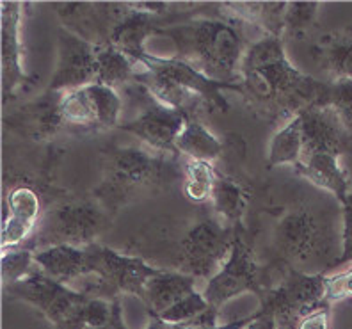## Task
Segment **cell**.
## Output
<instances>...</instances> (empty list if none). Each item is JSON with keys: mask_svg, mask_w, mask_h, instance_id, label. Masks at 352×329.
<instances>
[{"mask_svg": "<svg viewBox=\"0 0 352 329\" xmlns=\"http://www.w3.org/2000/svg\"><path fill=\"white\" fill-rule=\"evenodd\" d=\"M317 103L333 109L347 129V132L352 136V78L351 81L326 82V89L320 94Z\"/></svg>", "mask_w": 352, "mask_h": 329, "instance_id": "83f0119b", "label": "cell"}, {"mask_svg": "<svg viewBox=\"0 0 352 329\" xmlns=\"http://www.w3.org/2000/svg\"><path fill=\"white\" fill-rule=\"evenodd\" d=\"M34 251L29 248H18L2 253V282L4 286L25 279L36 269Z\"/></svg>", "mask_w": 352, "mask_h": 329, "instance_id": "f1b7e54d", "label": "cell"}, {"mask_svg": "<svg viewBox=\"0 0 352 329\" xmlns=\"http://www.w3.org/2000/svg\"><path fill=\"white\" fill-rule=\"evenodd\" d=\"M36 265L43 274L54 282L72 286V283L89 276L86 248L75 246H50V248L34 251Z\"/></svg>", "mask_w": 352, "mask_h": 329, "instance_id": "ac0fdd59", "label": "cell"}, {"mask_svg": "<svg viewBox=\"0 0 352 329\" xmlns=\"http://www.w3.org/2000/svg\"><path fill=\"white\" fill-rule=\"evenodd\" d=\"M111 212L96 198L69 200L54 205L39 221L29 249L38 251L60 244L87 248L111 226Z\"/></svg>", "mask_w": 352, "mask_h": 329, "instance_id": "5b68a950", "label": "cell"}, {"mask_svg": "<svg viewBox=\"0 0 352 329\" xmlns=\"http://www.w3.org/2000/svg\"><path fill=\"white\" fill-rule=\"evenodd\" d=\"M340 206H342V222H344V228H342V253L335 260V264L331 265V269L352 264V191L340 203Z\"/></svg>", "mask_w": 352, "mask_h": 329, "instance_id": "4dcf8cb0", "label": "cell"}, {"mask_svg": "<svg viewBox=\"0 0 352 329\" xmlns=\"http://www.w3.org/2000/svg\"><path fill=\"white\" fill-rule=\"evenodd\" d=\"M103 178L93 198L111 214L142 194L159 191L178 176L169 155L157 153L146 146H111V150H103Z\"/></svg>", "mask_w": 352, "mask_h": 329, "instance_id": "277c9868", "label": "cell"}, {"mask_svg": "<svg viewBox=\"0 0 352 329\" xmlns=\"http://www.w3.org/2000/svg\"><path fill=\"white\" fill-rule=\"evenodd\" d=\"M41 198L32 187L20 185L8 194L4 224H2V253L23 248L34 237L41 221Z\"/></svg>", "mask_w": 352, "mask_h": 329, "instance_id": "9a60e30c", "label": "cell"}, {"mask_svg": "<svg viewBox=\"0 0 352 329\" xmlns=\"http://www.w3.org/2000/svg\"><path fill=\"white\" fill-rule=\"evenodd\" d=\"M11 295L27 301L47 317L56 329H86L84 306L89 295L54 282L36 267L25 279L6 286Z\"/></svg>", "mask_w": 352, "mask_h": 329, "instance_id": "9c48e42d", "label": "cell"}, {"mask_svg": "<svg viewBox=\"0 0 352 329\" xmlns=\"http://www.w3.org/2000/svg\"><path fill=\"white\" fill-rule=\"evenodd\" d=\"M86 253L93 282L82 294L91 297L116 299L120 294H132L141 299L146 283L160 273V267H155L139 255H126L102 244H91Z\"/></svg>", "mask_w": 352, "mask_h": 329, "instance_id": "ba28073f", "label": "cell"}, {"mask_svg": "<svg viewBox=\"0 0 352 329\" xmlns=\"http://www.w3.org/2000/svg\"><path fill=\"white\" fill-rule=\"evenodd\" d=\"M148 329H157V322H155V321H153V324H151V326H150V328H148Z\"/></svg>", "mask_w": 352, "mask_h": 329, "instance_id": "d590c367", "label": "cell"}, {"mask_svg": "<svg viewBox=\"0 0 352 329\" xmlns=\"http://www.w3.org/2000/svg\"><path fill=\"white\" fill-rule=\"evenodd\" d=\"M133 87H135L133 96L139 102L141 109L135 118L121 123L120 129L139 137L142 145L157 153L169 155V157L180 155L176 150V141H178L185 123L189 121V116L184 111L164 105L146 87L138 82H133Z\"/></svg>", "mask_w": 352, "mask_h": 329, "instance_id": "30bf717a", "label": "cell"}, {"mask_svg": "<svg viewBox=\"0 0 352 329\" xmlns=\"http://www.w3.org/2000/svg\"><path fill=\"white\" fill-rule=\"evenodd\" d=\"M250 196L236 180L232 176H224L217 173L214 189H212L210 203L215 215L226 224L233 226L241 221L248 209Z\"/></svg>", "mask_w": 352, "mask_h": 329, "instance_id": "603a6c76", "label": "cell"}, {"mask_svg": "<svg viewBox=\"0 0 352 329\" xmlns=\"http://www.w3.org/2000/svg\"><path fill=\"white\" fill-rule=\"evenodd\" d=\"M60 114L65 127L74 130H95L100 129L98 116L95 111V103L86 87L68 91L60 102Z\"/></svg>", "mask_w": 352, "mask_h": 329, "instance_id": "d4e9b609", "label": "cell"}, {"mask_svg": "<svg viewBox=\"0 0 352 329\" xmlns=\"http://www.w3.org/2000/svg\"><path fill=\"white\" fill-rule=\"evenodd\" d=\"M87 329H129L125 326V321H123V310H121L120 297L114 299V310H112V317L107 324L100 326V328H87Z\"/></svg>", "mask_w": 352, "mask_h": 329, "instance_id": "e575fe53", "label": "cell"}, {"mask_svg": "<svg viewBox=\"0 0 352 329\" xmlns=\"http://www.w3.org/2000/svg\"><path fill=\"white\" fill-rule=\"evenodd\" d=\"M244 329H278V321H276L274 313L265 312V310H258L256 313L251 315L250 324Z\"/></svg>", "mask_w": 352, "mask_h": 329, "instance_id": "836d02e7", "label": "cell"}, {"mask_svg": "<svg viewBox=\"0 0 352 329\" xmlns=\"http://www.w3.org/2000/svg\"><path fill=\"white\" fill-rule=\"evenodd\" d=\"M98 78L96 82L109 87L130 86L139 75V61L111 45H96Z\"/></svg>", "mask_w": 352, "mask_h": 329, "instance_id": "7402d4cb", "label": "cell"}, {"mask_svg": "<svg viewBox=\"0 0 352 329\" xmlns=\"http://www.w3.org/2000/svg\"><path fill=\"white\" fill-rule=\"evenodd\" d=\"M135 59L141 66L135 82L164 105L184 111L189 118H198L205 107L228 111L224 91H241V84L212 81L176 56L160 57L144 52Z\"/></svg>", "mask_w": 352, "mask_h": 329, "instance_id": "3957f363", "label": "cell"}, {"mask_svg": "<svg viewBox=\"0 0 352 329\" xmlns=\"http://www.w3.org/2000/svg\"><path fill=\"white\" fill-rule=\"evenodd\" d=\"M274 251L288 269L309 274L308 265L317 264L331 251L327 222L308 205L287 210L274 228Z\"/></svg>", "mask_w": 352, "mask_h": 329, "instance_id": "52a82bcc", "label": "cell"}, {"mask_svg": "<svg viewBox=\"0 0 352 329\" xmlns=\"http://www.w3.org/2000/svg\"><path fill=\"white\" fill-rule=\"evenodd\" d=\"M236 228L221 221L217 215H206L184 231L176 244V257L171 269L208 282L219 273L232 253Z\"/></svg>", "mask_w": 352, "mask_h": 329, "instance_id": "8992f818", "label": "cell"}, {"mask_svg": "<svg viewBox=\"0 0 352 329\" xmlns=\"http://www.w3.org/2000/svg\"><path fill=\"white\" fill-rule=\"evenodd\" d=\"M185 173V184L184 193L194 203H206L210 201L212 189H214L217 171L212 167L210 162H203V160H192V158H185L184 164Z\"/></svg>", "mask_w": 352, "mask_h": 329, "instance_id": "484cf974", "label": "cell"}, {"mask_svg": "<svg viewBox=\"0 0 352 329\" xmlns=\"http://www.w3.org/2000/svg\"><path fill=\"white\" fill-rule=\"evenodd\" d=\"M326 81L309 77L290 63L283 38L263 34L250 45L241 66V93L258 114L288 121L318 102Z\"/></svg>", "mask_w": 352, "mask_h": 329, "instance_id": "6da1fadb", "label": "cell"}, {"mask_svg": "<svg viewBox=\"0 0 352 329\" xmlns=\"http://www.w3.org/2000/svg\"><path fill=\"white\" fill-rule=\"evenodd\" d=\"M302 151V125L301 116L296 114L278 132L272 136L269 142V155H267V162L269 166H283V164H297L301 162Z\"/></svg>", "mask_w": 352, "mask_h": 329, "instance_id": "cb8c5ba5", "label": "cell"}, {"mask_svg": "<svg viewBox=\"0 0 352 329\" xmlns=\"http://www.w3.org/2000/svg\"><path fill=\"white\" fill-rule=\"evenodd\" d=\"M196 290H198V279L192 276L160 269V273L155 274L146 283L141 301L148 308L151 317H157Z\"/></svg>", "mask_w": 352, "mask_h": 329, "instance_id": "d6986e66", "label": "cell"}, {"mask_svg": "<svg viewBox=\"0 0 352 329\" xmlns=\"http://www.w3.org/2000/svg\"><path fill=\"white\" fill-rule=\"evenodd\" d=\"M87 91H89L91 100L95 103L100 129L120 127L121 114H123V98L120 96L118 89L95 82V84L87 86Z\"/></svg>", "mask_w": 352, "mask_h": 329, "instance_id": "4316f807", "label": "cell"}, {"mask_svg": "<svg viewBox=\"0 0 352 329\" xmlns=\"http://www.w3.org/2000/svg\"><path fill=\"white\" fill-rule=\"evenodd\" d=\"M176 150L185 158L212 164L223 155L224 145L201 120L189 118L176 141Z\"/></svg>", "mask_w": 352, "mask_h": 329, "instance_id": "44dd1931", "label": "cell"}, {"mask_svg": "<svg viewBox=\"0 0 352 329\" xmlns=\"http://www.w3.org/2000/svg\"><path fill=\"white\" fill-rule=\"evenodd\" d=\"M201 292L215 312H219L228 301L245 292H256L260 297L265 294L262 267L256 262L253 248L245 242L244 237L239 235V230L230 257L219 273L203 285Z\"/></svg>", "mask_w": 352, "mask_h": 329, "instance_id": "8fae6325", "label": "cell"}, {"mask_svg": "<svg viewBox=\"0 0 352 329\" xmlns=\"http://www.w3.org/2000/svg\"><path fill=\"white\" fill-rule=\"evenodd\" d=\"M296 171L306 178L315 187L331 193L336 200L342 201L351 193V180L340 164V157L329 153H314L301 158L296 166Z\"/></svg>", "mask_w": 352, "mask_h": 329, "instance_id": "ffe728a7", "label": "cell"}, {"mask_svg": "<svg viewBox=\"0 0 352 329\" xmlns=\"http://www.w3.org/2000/svg\"><path fill=\"white\" fill-rule=\"evenodd\" d=\"M29 82L23 68L22 4H2V94L4 102L16 96Z\"/></svg>", "mask_w": 352, "mask_h": 329, "instance_id": "5bb4252c", "label": "cell"}, {"mask_svg": "<svg viewBox=\"0 0 352 329\" xmlns=\"http://www.w3.org/2000/svg\"><path fill=\"white\" fill-rule=\"evenodd\" d=\"M311 57L318 70L327 77L326 82L352 78V29L335 30L324 34L311 48Z\"/></svg>", "mask_w": 352, "mask_h": 329, "instance_id": "e0dca14e", "label": "cell"}, {"mask_svg": "<svg viewBox=\"0 0 352 329\" xmlns=\"http://www.w3.org/2000/svg\"><path fill=\"white\" fill-rule=\"evenodd\" d=\"M159 36L171 39L176 57L212 81L241 84L242 61L251 43L245 41L239 20L198 18L162 27Z\"/></svg>", "mask_w": 352, "mask_h": 329, "instance_id": "7a4b0ae2", "label": "cell"}, {"mask_svg": "<svg viewBox=\"0 0 352 329\" xmlns=\"http://www.w3.org/2000/svg\"><path fill=\"white\" fill-rule=\"evenodd\" d=\"M296 329H331V303H324L306 313Z\"/></svg>", "mask_w": 352, "mask_h": 329, "instance_id": "d6a6232c", "label": "cell"}, {"mask_svg": "<svg viewBox=\"0 0 352 329\" xmlns=\"http://www.w3.org/2000/svg\"><path fill=\"white\" fill-rule=\"evenodd\" d=\"M98 78L96 45L69 29H60L57 38V66L47 91L68 93L95 84Z\"/></svg>", "mask_w": 352, "mask_h": 329, "instance_id": "7c38bea8", "label": "cell"}, {"mask_svg": "<svg viewBox=\"0 0 352 329\" xmlns=\"http://www.w3.org/2000/svg\"><path fill=\"white\" fill-rule=\"evenodd\" d=\"M63 96H65V93L45 91L43 96L27 103L25 107L20 109L13 118H9L11 127L22 130L27 136L38 139V141L56 136L65 127L63 114H60Z\"/></svg>", "mask_w": 352, "mask_h": 329, "instance_id": "2e32d148", "label": "cell"}, {"mask_svg": "<svg viewBox=\"0 0 352 329\" xmlns=\"http://www.w3.org/2000/svg\"><path fill=\"white\" fill-rule=\"evenodd\" d=\"M326 299L331 304L342 299H352V265L326 276Z\"/></svg>", "mask_w": 352, "mask_h": 329, "instance_id": "1f68e13d", "label": "cell"}, {"mask_svg": "<svg viewBox=\"0 0 352 329\" xmlns=\"http://www.w3.org/2000/svg\"><path fill=\"white\" fill-rule=\"evenodd\" d=\"M302 125V157L329 153L342 157L352 153V136L340 121L336 112L327 105L314 103L299 112Z\"/></svg>", "mask_w": 352, "mask_h": 329, "instance_id": "4fadbf2b", "label": "cell"}, {"mask_svg": "<svg viewBox=\"0 0 352 329\" xmlns=\"http://www.w3.org/2000/svg\"><path fill=\"white\" fill-rule=\"evenodd\" d=\"M320 4L317 2H290L283 20V34L301 38L314 27Z\"/></svg>", "mask_w": 352, "mask_h": 329, "instance_id": "f546056e", "label": "cell"}]
</instances>
